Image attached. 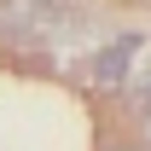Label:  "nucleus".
Listing matches in <instances>:
<instances>
[{
    "label": "nucleus",
    "instance_id": "2",
    "mask_svg": "<svg viewBox=\"0 0 151 151\" xmlns=\"http://www.w3.org/2000/svg\"><path fill=\"white\" fill-rule=\"evenodd\" d=\"M139 151H151V111H145V145H139Z\"/></svg>",
    "mask_w": 151,
    "mask_h": 151
},
{
    "label": "nucleus",
    "instance_id": "1",
    "mask_svg": "<svg viewBox=\"0 0 151 151\" xmlns=\"http://www.w3.org/2000/svg\"><path fill=\"white\" fill-rule=\"evenodd\" d=\"M139 52V35H122V41H111L105 47V58L93 64V81L99 87H122V70H128V58Z\"/></svg>",
    "mask_w": 151,
    "mask_h": 151
},
{
    "label": "nucleus",
    "instance_id": "3",
    "mask_svg": "<svg viewBox=\"0 0 151 151\" xmlns=\"http://www.w3.org/2000/svg\"><path fill=\"white\" fill-rule=\"evenodd\" d=\"M116 151H134V145H116Z\"/></svg>",
    "mask_w": 151,
    "mask_h": 151
}]
</instances>
